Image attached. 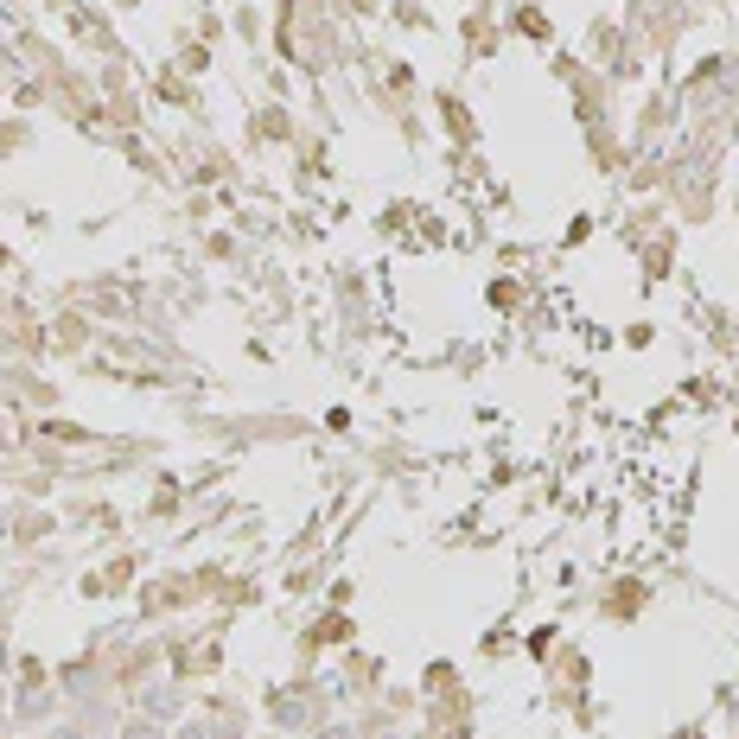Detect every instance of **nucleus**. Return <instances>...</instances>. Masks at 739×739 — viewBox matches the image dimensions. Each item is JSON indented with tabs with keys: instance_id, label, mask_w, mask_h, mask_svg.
<instances>
[{
	"instance_id": "f257e3e1",
	"label": "nucleus",
	"mask_w": 739,
	"mask_h": 739,
	"mask_svg": "<svg viewBox=\"0 0 739 739\" xmlns=\"http://www.w3.org/2000/svg\"><path fill=\"white\" fill-rule=\"evenodd\" d=\"M128 739H160V727H147V720H134V727H128Z\"/></svg>"
},
{
	"instance_id": "f03ea898",
	"label": "nucleus",
	"mask_w": 739,
	"mask_h": 739,
	"mask_svg": "<svg viewBox=\"0 0 739 739\" xmlns=\"http://www.w3.org/2000/svg\"><path fill=\"white\" fill-rule=\"evenodd\" d=\"M185 739H211V733H204V727H185Z\"/></svg>"
}]
</instances>
